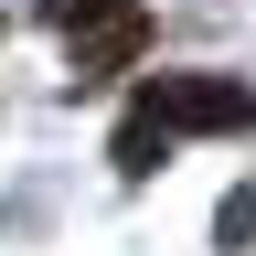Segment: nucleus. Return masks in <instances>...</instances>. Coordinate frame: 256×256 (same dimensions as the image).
<instances>
[{"instance_id": "obj_1", "label": "nucleus", "mask_w": 256, "mask_h": 256, "mask_svg": "<svg viewBox=\"0 0 256 256\" xmlns=\"http://www.w3.org/2000/svg\"><path fill=\"white\" fill-rule=\"evenodd\" d=\"M192 128H256V86H235V75H150L128 128H118V171L128 182L160 171V150L192 139Z\"/></svg>"}, {"instance_id": "obj_2", "label": "nucleus", "mask_w": 256, "mask_h": 256, "mask_svg": "<svg viewBox=\"0 0 256 256\" xmlns=\"http://www.w3.org/2000/svg\"><path fill=\"white\" fill-rule=\"evenodd\" d=\"M224 246H235V256L256 246V182H246V192H224Z\"/></svg>"}, {"instance_id": "obj_3", "label": "nucleus", "mask_w": 256, "mask_h": 256, "mask_svg": "<svg viewBox=\"0 0 256 256\" xmlns=\"http://www.w3.org/2000/svg\"><path fill=\"white\" fill-rule=\"evenodd\" d=\"M43 11H54V22H96L107 0H43Z\"/></svg>"}]
</instances>
